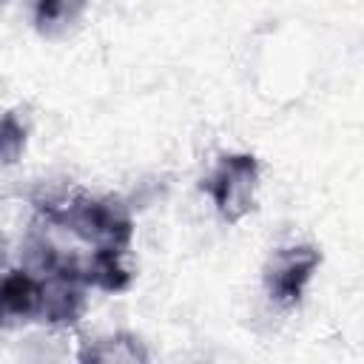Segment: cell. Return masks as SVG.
Wrapping results in <instances>:
<instances>
[{"instance_id":"cell-5","label":"cell","mask_w":364,"mask_h":364,"mask_svg":"<svg viewBox=\"0 0 364 364\" xmlns=\"http://www.w3.org/2000/svg\"><path fill=\"white\" fill-rule=\"evenodd\" d=\"M122 250H114V247H94L88 262L80 264L82 270V284H94L100 290H108V293H119L131 284V273L122 267L119 262Z\"/></svg>"},{"instance_id":"cell-3","label":"cell","mask_w":364,"mask_h":364,"mask_svg":"<svg viewBox=\"0 0 364 364\" xmlns=\"http://www.w3.org/2000/svg\"><path fill=\"white\" fill-rule=\"evenodd\" d=\"M318 264H321V253L313 245H284L273 250L262 273L267 296L282 307H296Z\"/></svg>"},{"instance_id":"cell-9","label":"cell","mask_w":364,"mask_h":364,"mask_svg":"<svg viewBox=\"0 0 364 364\" xmlns=\"http://www.w3.org/2000/svg\"><path fill=\"white\" fill-rule=\"evenodd\" d=\"M0 3H6V0H0Z\"/></svg>"},{"instance_id":"cell-7","label":"cell","mask_w":364,"mask_h":364,"mask_svg":"<svg viewBox=\"0 0 364 364\" xmlns=\"http://www.w3.org/2000/svg\"><path fill=\"white\" fill-rule=\"evenodd\" d=\"M80 361H148L145 347L139 344V338L128 336V333H117L108 338H97L94 344H85V350L80 353Z\"/></svg>"},{"instance_id":"cell-1","label":"cell","mask_w":364,"mask_h":364,"mask_svg":"<svg viewBox=\"0 0 364 364\" xmlns=\"http://www.w3.org/2000/svg\"><path fill=\"white\" fill-rule=\"evenodd\" d=\"M43 216L60 228H68L82 242H91L94 247H114L125 250L134 236V219L128 205L119 196H102V199H46L37 205Z\"/></svg>"},{"instance_id":"cell-2","label":"cell","mask_w":364,"mask_h":364,"mask_svg":"<svg viewBox=\"0 0 364 364\" xmlns=\"http://www.w3.org/2000/svg\"><path fill=\"white\" fill-rule=\"evenodd\" d=\"M256 182H259V162L253 154H222L213 171L202 179V191L213 199L219 216L236 225L253 210Z\"/></svg>"},{"instance_id":"cell-4","label":"cell","mask_w":364,"mask_h":364,"mask_svg":"<svg viewBox=\"0 0 364 364\" xmlns=\"http://www.w3.org/2000/svg\"><path fill=\"white\" fill-rule=\"evenodd\" d=\"M46 313V282L28 270H11L0 279V327L40 318Z\"/></svg>"},{"instance_id":"cell-8","label":"cell","mask_w":364,"mask_h":364,"mask_svg":"<svg viewBox=\"0 0 364 364\" xmlns=\"http://www.w3.org/2000/svg\"><path fill=\"white\" fill-rule=\"evenodd\" d=\"M26 151V125L14 111L0 114V162L14 165Z\"/></svg>"},{"instance_id":"cell-6","label":"cell","mask_w":364,"mask_h":364,"mask_svg":"<svg viewBox=\"0 0 364 364\" xmlns=\"http://www.w3.org/2000/svg\"><path fill=\"white\" fill-rule=\"evenodd\" d=\"M88 9V0H34V28L57 40L68 28H74Z\"/></svg>"}]
</instances>
